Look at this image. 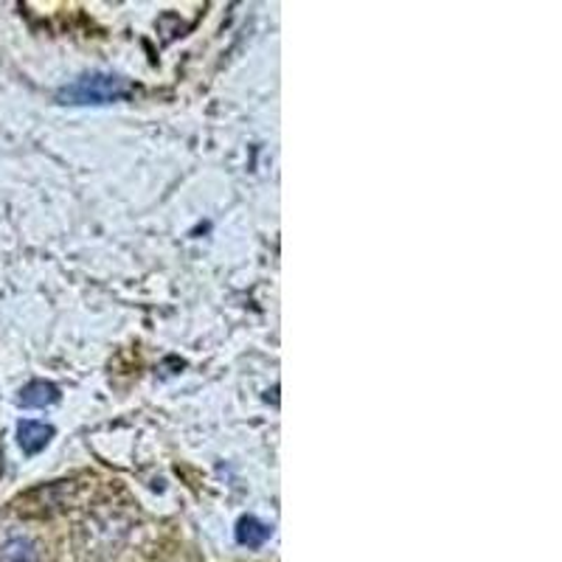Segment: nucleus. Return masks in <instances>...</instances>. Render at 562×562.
<instances>
[{
    "instance_id": "4",
    "label": "nucleus",
    "mask_w": 562,
    "mask_h": 562,
    "mask_svg": "<svg viewBox=\"0 0 562 562\" xmlns=\"http://www.w3.org/2000/svg\"><path fill=\"white\" fill-rule=\"evenodd\" d=\"M270 531L273 529H270L265 520L248 515V518H243L237 524V540H239V546H248V549H262V546L268 543Z\"/></svg>"
},
{
    "instance_id": "1",
    "label": "nucleus",
    "mask_w": 562,
    "mask_h": 562,
    "mask_svg": "<svg viewBox=\"0 0 562 562\" xmlns=\"http://www.w3.org/2000/svg\"><path fill=\"white\" fill-rule=\"evenodd\" d=\"M133 93V85L113 74H88L77 82L65 85L57 93L63 104H113L124 102Z\"/></svg>"
},
{
    "instance_id": "5",
    "label": "nucleus",
    "mask_w": 562,
    "mask_h": 562,
    "mask_svg": "<svg viewBox=\"0 0 562 562\" xmlns=\"http://www.w3.org/2000/svg\"><path fill=\"white\" fill-rule=\"evenodd\" d=\"M0 562H34V549L26 540H9L0 549Z\"/></svg>"
},
{
    "instance_id": "2",
    "label": "nucleus",
    "mask_w": 562,
    "mask_h": 562,
    "mask_svg": "<svg viewBox=\"0 0 562 562\" xmlns=\"http://www.w3.org/2000/svg\"><path fill=\"white\" fill-rule=\"evenodd\" d=\"M54 436V428L52 425H45V422H34V419H23L18 425V441L20 448H23V453L34 456L40 453V450L52 441Z\"/></svg>"
},
{
    "instance_id": "3",
    "label": "nucleus",
    "mask_w": 562,
    "mask_h": 562,
    "mask_svg": "<svg viewBox=\"0 0 562 562\" xmlns=\"http://www.w3.org/2000/svg\"><path fill=\"white\" fill-rule=\"evenodd\" d=\"M57 400L59 389L54 383H48V380H34V383H29L18 396L20 408H48V405H54Z\"/></svg>"
}]
</instances>
